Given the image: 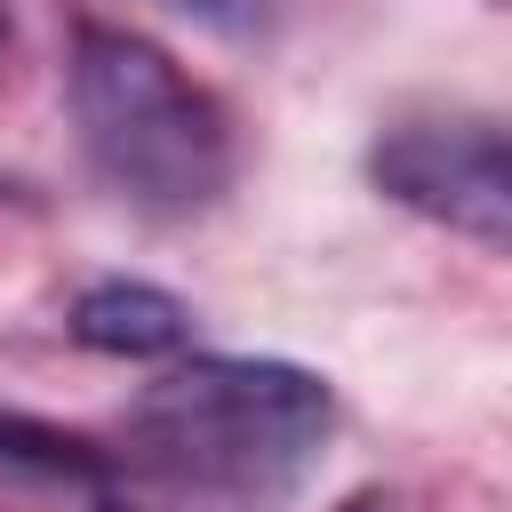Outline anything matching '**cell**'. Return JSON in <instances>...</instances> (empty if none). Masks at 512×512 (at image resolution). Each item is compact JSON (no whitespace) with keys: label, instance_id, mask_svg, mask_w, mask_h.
<instances>
[{"label":"cell","instance_id":"6da1fadb","mask_svg":"<svg viewBox=\"0 0 512 512\" xmlns=\"http://www.w3.org/2000/svg\"><path fill=\"white\" fill-rule=\"evenodd\" d=\"M336 400L296 360H184L128 408V464L176 496L264 512L296 488Z\"/></svg>","mask_w":512,"mask_h":512},{"label":"cell","instance_id":"7a4b0ae2","mask_svg":"<svg viewBox=\"0 0 512 512\" xmlns=\"http://www.w3.org/2000/svg\"><path fill=\"white\" fill-rule=\"evenodd\" d=\"M72 120L96 176L144 216H200L232 184L224 104L144 32L88 24L72 40Z\"/></svg>","mask_w":512,"mask_h":512},{"label":"cell","instance_id":"3957f363","mask_svg":"<svg viewBox=\"0 0 512 512\" xmlns=\"http://www.w3.org/2000/svg\"><path fill=\"white\" fill-rule=\"evenodd\" d=\"M368 176L408 216L512 256V128L504 120H408L376 136Z\"/></svg>","mask_w":512,"mask_h":512},{"label":"cell","instance_id":"277c9868","mask_svg":"<svg viewBox=\"0 0 512 512\" xmlns=\"http://www.w3.org/2000/svg\"><path fill=\"white\" fill-rule=\"evenodd\" d=\"M64 328H72L80 352L160 360V352H176V344L192 336V312H184V296H168V288H152V280H96V288L72 296Z\"/></svg>","mask_w":512,"mask_h":512},{"label":"cell","instance_id":"5b68a950","mask_svg":"<svg viewBox=\"0 0 512 512\" xmlns=\"http://www.w3.org/2000/svg\"><path fill=\"white\" fill-rule=\"evenodd\" d=\"M0 464L32 472V480H80V488H96L112 472V456L96 440H80V432H64L48 416H24V408H0Z\"/></svg>","mask_w":512,"mask_h":512},{"label":"cell","instance_id":"8992f818","mask_svg":"<svg viewBox=\"0 0 512 512\" xmlns=\"http://www.w3.org/2000/svg\"><path fill=\"white\" fill-rule=\"evenodd\" d=\"M176 8H184V16H200V24H216V32H256L272 0H176Z\"/></svg>","mask_w":512,"mask_h":512},{"label":"cell","instance_id":"52a82bcc","mask_svg":"<svg viewBox=\"0 0 512 512\" xmlns=\"http://www.w3.org/2000/svg\"><path fill=\"white\" fill-rule=\"evenodd\" d=\"M336 512H376V496H368V488H360V496H344V504H336Z\"/></svg>","mask_w":512,"mask_h":512},{"label":"cell","instance_id":"ba28073f","mask_svg":"<svg viewBox=\"0 0 512 512\" xmlns=\"http://www.w3.org/2000/svg\"><path fill=\"white\" fill-rule=\"evenodd\" d=\"M8 32H16V24H8V8H0V48H8Z\"/></svg>","mask_w":512,"mask_h":512}]
</instances>
